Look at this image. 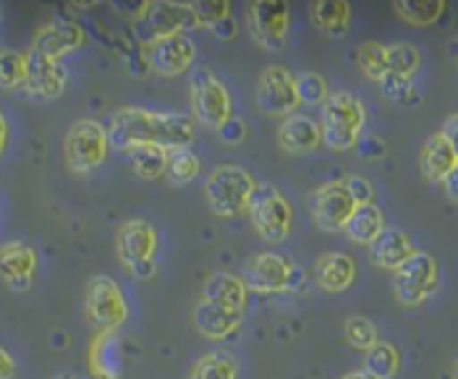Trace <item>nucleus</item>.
<instances>
[{
	"label": "nucleus",
	"mask_w": 458,
	"mask_h": 379,
	"mask_svg": "<svg viewBox=\"0 0 458 379\" xmlns=\"http://www.w3.org/2000/svg\"><path fill=\"white\" fill-rule=\"evenodd\" d=\"M197 137L194 118L186 113H152L144 107H118L107 123V141L118 152H129L140 144L163 149L189 147Z\"/></svg>",
	"instance_id": "nucleus-1"
},
{
	"label": "nucleus",
	"mask_w": 458,
	"mask_h": 379,
	"mask_svg": "<svg viewBox=\"0 0 458 379\" xmlns=\"http://www.w3.org/2000/svg\"><path fill=\"white\" fill-rule=\"evenodd\" d=\"M367 123L364 103L352 92H330L322 103V144L333 152H349L359 144Z\"/></svg>",
	"instance_id": "nucleus-2"
},
{
	"label": "nucleus",
	"mask_w": 458,
	"mask_h": 379,
	"mask_svg": "<svg viewBox=\"0 0 458 379\" xmlns=\"http://www.w3.org/2000/svg\"><path fill=\"white\" fill-rule=\"evenodd\" d=\"M254 178L242 165H217L205 181V202L215 217H239L254 194Z\"/></svg>",
	"instance_id": "nucleus-3"
},
{
	"label": "nucleus",
	"mask_w": 458,
	"mask_h": 379,
	"mask_svg": "<svg viewBox=\"0 0 458 379\" xmlns=\"http://www.w3.org/2000/svg\"><path fill=\"white\" fill-rule=\"evenodd\" d=\"M249 220L259 239L267 243H281L291 236L293 207L273 183H257L247 207Z\"/></svg>",
	"instance_id": "nucleus-4"
},
{
	"label": "nucleus",
	"mask_w": 458,
	"mask_h": 379,
	"mask_svg": "<svg viewBox=\"0 0 458 379\" xmlns=\"http://www.w3.org/2000/svg\"><path fill=\"white\" fill-rule=\"evenodd\" d=\"M189 103L191 113L208 129L220 131L233 118V103L228 87L210 69H194L189 76Z\"/></svg>",
	"instance_id": "nucleus-5"
},
{
	"label": "nucleus",
	"mask_w": 458,
	"mask_h": 379,
	"mask_svg": "<svg viewBox=\"0 0 458 379\" xmlns=\"http://www.w3.org/2000/svg\"><path fill=\"white\" fill-rule=\"evenodd\" d=\"M110 141H107V129L95 121V118H79L73 121L64 141V157L71 173L87 175L98 171L107 157Z\"/></svg>",
	"instance_id": "nucleus-6"
},
{
	"label": "nucleus",
	"mask_w": 458,
	"mask_h": 379,
	"mask_svg": "<svg viewBox=\"0 0 458 379\" xmlns=\"http://www.w3.org/2000/svg\"><path fill=\"white\" fill-rule=\"evenodd\" d=\"M84 314L98 333H115L129 319V304L121 285L107 275L89 277L84 288Z\"/></svg>",
	"instance_id": "nucleus-7"
},
{
	"label": "nucleus",
	"mask_w": 458,
	"mask_h": 379,
	"mask_svg": "<svg viewBox=\"0 0 458 379\" xmlns=\"http://www.w3.org/2000/svg\"><path fill=\"white\" fill-rule=\"evenodd\" d=\"M242 282L254 293H285L301 282V270L283 254L262 251L244 265Z\"/></svg>",
	"instance_id": "nucleus-8"
},
{
	"label": "nucleus",
	"mask_w": 458,
	"mask_h": 379,
	"mask_svg": "<svg viewBox=\"0 0 458 379\" xmlns=\"http://www.w3.org/2000/svg\"><path fill=\"white\" fill-rule=\"evenodd\" d=\"M440 282L437 259L427 251H417L393 273V293L403 307H420L427 301Z\"/></svg>",
	"instance_id": "nucleus-9"
},
{
	"label": "nucleus",
	"mask_w": 458,
	"mask_h": 379,
	"mask_svg": "<svg viewBox=\"0 0 458 379\" xmlns=\"http://www.w3.org/2000/svg\"><path fill=\"white\" fill-rule=\"evenodd\" d=\"M157 231L147 220H126L118 228V259L140 280L155 275Z\"/></svg>",
	"instance_id": "nucleus-10"
},
{
	"label": "nucleus",
	"mask_w": 458,
	"mask_h": 379,
	"mask_svg": "<svg viewBox=\"0 0 458 379\" xmlns=\"http://www.w3.org/2000/svg\"><path fill=\"white\" fill-rule=\"evenodd\" d=\"M251 39L265 50H283L291 29V8L285 0H254L247 5Z\"/></svg>",
	"instance_id": "nucleus-11"
},
{
	"label": "nucleus",
	"mask_w": 458,
	"mask_h": 379,
	"mask_svg": "<svg viewBox=\"0 0 458 379\" xmlns=\"http://www.w3.org/2000/svg\"><path fill=\"white\" fill-rule=\"evenodd\" d=\"M144 58H147V66L157 76L174 79L191 71V63L197 58V45L189 35L155 37V39H147Z\"/></svg>",
	"instance_id": "nucleus-12"
},
{
	"label": "nucleus",
	"mask_w": 458,
	"mask_h": 379,
	"mask_svg": "<svg viewBox=\"0 0 458 379\" xmlns=\"http://www.w3.org/2000/svg\"><path fill=\"white\" fill-rule=\"evenodd\" d=\"M257 107L265 115H281L288 118L293 115V110L299 107V97H296V76L285 66H267L259 73L257 81Z\"/></svg>",
	"instance_id": "nucleus-13"
},
{
	"label": "nucleus",
	"mask_w": 458,
	"mask_h": 379,
	"mask_svg": "<svg viewBox=\"0 0 458 379\" xmlns=\"http://www.w3.org/2000/svg\"><path fill=\"white\" fill-rule=\"evenodd\" d=\"M356 202L346 189V181H330L312 194V217L325 233H338L346 228Z\"/></svg>",
	"instance_id": "nucleus-14"
},
{
	"label": "nucleus",
	"mask_w": 458,
	"mask_h": 379,
	"mask_svg": "<svg viewBox=\"0 0 458 379\" xmlns=\"http://www.w3.org/2000/svg\"><path fill=\"white\" fill-rule=\"evenodd\" d=\"M69 87V69L64 66V61H53L45 58L35 50L27 53V81H24V92L39 100V103H50L58 100Z\"/></svg>",
	"instance_id": "nucleus-15"
},
{
	"label": "nucleus",
	"mask_w": 458,
	"mask_h": 379,
	"mask_svg": "<svg viewBox=\"0 0 458 379\" xmlns=\"http://www.w3.org/2000/svg\"><path fill=\"white\" fill-rule=\"evenodd\" d=\"M144 24L149 29V39L168 35H186L189 29H199V21L191 11V3H171V0H155L144 3L141 8Z\"/></svg>",
	"instance_id": "nucleus-16"
},
{
	"label": "nucleus",
	"mask_w": 458,
	"mask_h": 379,
	"mask_svg": "<svg viewBox=\"0 0 458 379\" xmlns=\"http://www.w3.org/2000/svg\"><path fill=\"white\" fill-rule=\"evenodd\" d=\"M87 42L84 29L71 21V19H53L47 24H42L35 32L32 39V50L45 55V58H53V61H64L66 55L81 50V45Z\"/></svg>",
	"instance_id": "nucleus-17"
},
{
	"label": "nucleus",
	"mask_w": 458,
	"mask_h": 379,
	"mask_svg": "<svg viewBox=\"0 0 458 379\" xmlns=\"http://www.w3.org/2000/svg\"><path fill=\"white\" fill-rule=\"evenodd\" d=\"M37 273V251L24 241H8L0 246V277L3 282L16 291L24 293L32 288Z\"/></svg>",
	"instance_id": "nucleus-18"
},
{
	"label": "nucleus",
	"mask_w": 458,
	"mask_h": 379,
	"mask_svg": "<svg viewBox=\"0 0 458 379\" xmlns=\"http://www.w3.org/2000/svg\"><path fill=\"white\" fill-rule=\"evenodd\" d=\"M278 144H281L283 152H291V155L315 152L322 144L319 123L315 118H310V115L293 113V115L283 118L281 129H278Z\"/></svg>",
	"instance_id": "nucleus-19"
},
{
	"label": "nucleus",
	"mask_w": 458,
	"mask_h": 379,
	"mask_svg": "<svg viewBox=\"0 0 458 379\" xmlns=\"http://www.w3.org/2000/svg\"><path fill=\"white\" fill-rule=\"evenodd\" d=\"M356 280V262L344 251H327L315 262V282L325 293H344Z\"/></svg>",
	"instance_id": "nucleus-20"
},
{
	"label": "nucleus",
	"mask_w": 458,
	"mask_h": 379,
	"mask_svg": "<svg viewBox=\"0 0 458 379\" xmlns=\"http://www.w3.org/2000/svg\"><path fill=\"white\" fill-rule=\"evenodd\" d=\"M458 168V155L454 152V147L448 144V139L443 137L440 131L427 137L420 152V171L427 181L432 183H443L451 173Z\"/></svg>",
	"instance_id": "nucleus-21"
},
{
	"label": "nucleus",
	"mask_w": 458,
	"mask_h": 379,
	"mask_svg": "<svg viewBox=\"0 0 458 379\" xmlns=\"http://www.w3.org/2000/svg\"><path fill=\"white\" fill-rule=\"evenodd\" d=\"M247 293L249 291L242 282V277L231 275V273H212L202 285V301H210L215 307L239 311V314H244L247 309Z\"/></svg>",
	"instance_id": "nucleus-22"
},
{
	"label": "nucleus",
	"mask_w": 458,
	"mask_h": 379,
	"mask_svg": "<svg viewBox=\"0 0 458 379\" xmlns=\"http://www.w3.org/2000/svg\"><path fill=\"white\" fill-rule=\"evenodd\" d=\"M242 316L244 314L239 311H228L223 307H215L210 301H199L194 307V327L208 341H225L242 327Z\"/></svg>",
	"instance_id": "nucleus-23"
},
{
	"label": "nucleus",
	"mask_w": 458,
	"mask_h": 379,
	"mask_svg": "<svg viewBox=\"0 0 458 379\" xmlns=\"http://www.w3.org/2000/svg\"><path fill=\"white\" fill-rule=\"evenodd\" d=\"M417 254V248H414V243L411 239L403 233V231H398V228H386L383 233H380V239L369 246V257H372V262L377 265V267H383V270H390V273H395L409 257H414Z\"/></svg>",
	"instance_id": "nucleus-24"
},
{
	"label": "nucleus",
	"mask_w": 458,
	"mask_h": 379,
	"mask_svg": "<svg viewBox=\"0 0 458 379\" xmlns=\"http://www.w3.org/2000/svg\"><path fill=\"white\" fill-rule=\"evenodd\" d=\"M310 19L322 35L346 37L352 24V5L346 0H315L310 3Z\"/></svg>",
	"instance_id": "nucleus-25"
},
{
	"label": "nucleus",
	"mask_w": 458,
	"mask_h": 379,
	"mask_svg": "<svg viewBox=\"0 0 458 379\" xmlns=\"http://www.w3.org/2000/svg\"><path fill=\"white\" fill-rule=\"evenodd\" d=\"M89 369L98 379L121 377V343L115 333H98L89 345Z\"/></svg>",
	"instance_id": "nucleus-26"
},
{
	"label": "nucleus",
	"mask_w": 458,
	"mask_h": 379,
	"mask_svg": "<svg viewBox=\"0 0 458 379\" xmlns=\"http://www.w3.org/2000/svg\"><path fill=\"white\" fill-rule=\"evenodd\" d=\"M383 231H386V215L375 205H361V207L353 209V215L344 228L349 241L361 243V246H372L380 239Z\"/></svg>",
	"instance_id": "nucleus-27"
},
{
	"label": "nucleus",
	"mask_w": 458,
	"mask_h": 379,
	"mask_svg": "<svg viewBox=\"0 0 458 379\" xmlns=\"http://www.w3.org/2000/svg\"><path fill=\"white\" fill-rule=\"evenodd\" d=\"M126 155H129L131 171L137 173V178L141 181H157L165 175L168 149L155 147V144H140V147H131Z\"/></svg>",
	"instance_id": "nucleus-28"
},
{
	"label": "nucleus",
	"mask_w": 458,
	"mask_h": 379,
	"mask_svg": "<svg viewBox=\"0 0 458 379\" xmlns=\"http://www.w3.org/2000/svg\"><path fill=\"white\" fill-rule=\"evenodd\" d=\"M401 369V353L395 345L377 341L369 350H364V372L372 379H393Z\"/></svg>",
	"instance_id": "nucleus-29"
},
{
	"label": "nucleus",
	"mask_w": 458,
	"mask_h": 379,
	"mask_svg": "<svg viewBox=\"0 0 458 379\" xmlns=\"http://www.w3.org/2000/svg\"><path fill=\"white\" fill-rule=\"evenodd\" d=\"M393 8H395V13L406 24H411V27H429V24H435L445 13L448 3L445 0H395Z\"/></svg>",
	"instance_id": "nucleus-30"
},
{
	"label": "nucleus",
	"mask_w": 458,
	"mask_h": 379,
	"mask_svg": "<svg viewBox=\"0 0 458 379\" xmlns=\"http://www.w3.org/2000/svg\"><path fill=\"white\" fill-rule=\"evenodd\" d=\"M186 379H239V364L228 350L205 353Z\"/></svg>",
	"instance_id": "nucleus-31"
},
{
	"label": "nucleus",
	"mask_w": 458,
	"mask_h": 379,
	"mask_svg": "<svg viewBox=\"0 0 458 379\" xmlns=\"http://www.w3.org/2000/svg\"><path fill=\"white\" fill-rule=\"evenodd\" d=\"M199 157L189 149V147H181V149H168V163H165V178L174 183V186H186L191 183L197 175H199Z\"/></svg>",
	"instance_id": "nucleus-32"
},
{
	"label": "nucleus",
	"mask_w": 458,
	"mask_h": 379,
	"mask_svg": "<svg viewBox=\"0 0 458 379\" xmlns=\"http://www.w3.org/2000/svg\"><path fill=\"white\" fill-rule=\"evenodd\" d=\"M386 61H388V73L403 76V79H411L422 66V55L411 42L386 45Z\"/></svg>",
	"instance_id": "nucleus-33"
},
{
	"label": "nucleus",
	"mask_w": 458,
	"mask_h": 379,
	"mask_svg": "<svg viewBox=\"0 0 458 379\" xmlns=\"http://www.w3.org/2000/svg\"><path fill=\"white\" fill-rule=\"evenodd\" d=\"M27 81V53L0 50V89L16 92L24 89Z\"/></svg>",
	"instance_id": "nucleus-34"
},
{
	"label": "nucleus",
	"mask_w": 458,
	"mask_h": 379,
	"mask_svg": "<svg viewBox=\"0 0 458 379\" xmlns=\"http://www.w3.org/2000/svg\"><path fill=\"white\" fill-rule=\"evenodd\" d=\"M356 66L369 81H383L388 73V61H386V45L380 42H364L356 50Z\"/></svg>",
	"instance_id": "nucleus-35"
},
{
	"label": "nucleus",
	"mask_w": 458,
	"mask_h": 379,
	"mask_svg": "<svg viewBox=\"0 0 458 379\" xmlns=\"http://www.w3.org/2000/svg\"><path fill=\"white\" fill-rule=\"evenodd\" d=\"M191 11H194L199 27H208L212 32L231 19V3L228 0H194Z\"/></svg>",
	"instance_id": "nucleus-36"
},
{
	"label": "nucleus",
	"mask_w": 458,
	"mask_h": 379,
	"mask_svg": "<svg viewBox=\"0 0 458 379\" xmlns=\"http://www.w3.org/2000/svg\"><path fill=\"white\" fill-rule=\"evenodd\" d=\"M330 89H327V81L315 73V71H307V73H299L296 76V97L299 105H322L327 100Z\"/></svg>",
	"instance_id": "nucleus-37"
},
{
	"label": "nucleus",
	"mask_w": 458,
	"mask_h": 379,
	"mask_svg": "<svg viewBox=\"0 0 458 379\" xmlns=\"http://www.w3.org/2000/svg\"><path fill=\"white\" fill-rule=\"evenodd\" d=\"M344 335H346L349 345L359 348V350H369L377 343V330L367 316H352L344 327Z\"/></svg>",
	"instance_id": "nucleus-38"
},
{
	"label": "nucleus",
	"mask_w": 458,
	"mask_h": 379,
	"mask_svg": "<svg viewBox=\"0 0 458 379\" xmlns=\"http://www.w3.org/2000/svg\"><path fill=\"white\" fill-rule=\"evenodd\" d=\"M380 87H383V95L388 97L390 103H417V92H414L411 79H403V76H395V73H386L383 81H380Z\"/></svg>",
	"instance_id": "nucleus-39"
},
{
	"label": "nucleus",
	"mask_w": 458,
	"mask_h": 379,
	"mask_svg": "<svg viewBox=\"0 0 458 379\" xmlns=\"http://www.w3.org/2000/svg\"><path fill=\"white\" fill-rule=\"evenodd\" d=\"M346 189H349V194L353 197L356 207H361V205H372V199H375V186H372L367 178L353 175V178L346 181Z\"/></svg>",
	"instance_id": "nucleus-40"
},
{
	"label": "nucleus",
	"mask_w": 458,
	"mask_h": 379,
	"mask_svg": "<svg viewBox=\"0 0 458 379\" xmlns=\"http://www.w3.org/2000/svg\"><path fill=\"white\" fill-rule=\"evenodd\" d=\"M247 123L244 121H239V118H231L223 129H220V139L223 141H228V144H236V141H242V139L247 137Z\"/></svg>",
	"instance_id": "nucleus-41"
},
{
	"label": "nucleus",
	"mask_w": 458,
	"mask_h": 379,
	"mask_svg": "<svg viewBox=\"0 0 458 379\" xmlns=\"http://www.w3.org/2000/svg\"><path fill=\"white\" fill-rule=\"evenodd\" d=\"M359 149H361V157L364 160H377V157L386 155V144L380 139H367V141L359 139Z\"/></svg>",
	"instance_id": "nucleus-42"
},
{
	"label": "nucleus",
	"mask_w": 458,
	"mask_h": 379,
	"mask_svg": "<svg viewBox=\"0 0 458 379\" xmlns=\"http://www.w3.org/2000/svg\"><path fill=\"white\" fill-rule=\"evenodd\" d=\"M440 134L448 139V144L454 147V152L458 155V113H454V115H448V118H445V123H443Z\"/></svg>",
	"instance_id": "nucleus-43"
},
{
	"label": "nucleus",
	"mask_w": 458,
	"mask_h": 379,
	"mask_svg": "<svg viewBox=\"0 0 458 379\" xmlns=\"http://www.w3.org/2000/svg\"><path fill=\"white\" fill-rule=\"evenodd\" d=\"M13 377H16V361H13V356L0 345V379Z\"/></svg>",
	"instance_id": "nucleus-44"
},
{
	"label": "nucleus",
	"mask_w": 458,
	"mask_h": 379,
	"mask_svg": "<svg viewBox=\"0 0 458 379\" xmlns=\"http://www.w3.org/2000/svg\"><path fill=\"white\" fill-rule=\"evenodd\" d=\"M443 189H445V197L451 199V202H456L458 205V168L445 181H443Z\"/></svg>",
	"instance_id": "nucleus-45"
},
{
	"label": "nucleus",
	"mask_w": 458,
	"mask_h": 379,
	"mask_svg": "<svg viewBox=\"0 0 458 379\" xmlns=\"http://www.w3.org/2000/svg\"><path fill=\"white\" fill-rule=\"evenodd\" d=\"M8 139H11V126H8V118L0 110V157H3V152L8 147Z\"/></svg>",
	"instance_id": "nucleus-46"
},
{
	"label": "nucleus",
	"mask_w": 458,
	"mask_h": 379,
	"mask_svg": "<svg viewBox=\"0 0 458 379\" xmlns=\"http://www.w3.org/2000/svg\"><path fill=\"white\" fill-rule=\"evenodd\" d=\"M344 379H372V377H369V375H367V372L361 369V372H352V375H346Z\"/></svg>",
	"instance_id": "nucleus-47"
},
{
	"label": "nucleus",
	"mask_w": 458,
	"mask_h": 379,
	"mask_svg": "<svg viewBox=\"0 0 458 379\" xmlns=\"http://www.w3.org/2000/svg\"><path fill=\"white\" fill-rule=\"evenodd\" d=\"M53 379H79L73 372H64V375H58V377H53Z\"/></svg>",
	"instance_id": "nucleus-48"
},
{
	"label": "nucleus",
	"mask_w": 458,
	"mask_h": 379,
	"mask_svg": "<svg viewBox=\"0 0 458 379\" xmlns=\"http://www.w3.org/2000/svg\"><path fill=\"white\" fill-rule=\"evenodd\" d=\"M451 53H454V55L458 58V39H454V45H451Z\"/></svg>",
	"instance_id": "nucleus-49"
},
{
	"label": "nucleus",
	"mask_w": 458,
	"mask_h": 379,
	"mask_svg": "<svg viewBox=\"0 0 458 379\" xmlns=\"http://www.w3.org/2000/svg\"><path fill=\"white\" fill-rule=\"evenodd\" d=\"M456 379H458V361H456Z\"/></svg>",
	"instance_id": "nucleus-50"
}]
</instances>
